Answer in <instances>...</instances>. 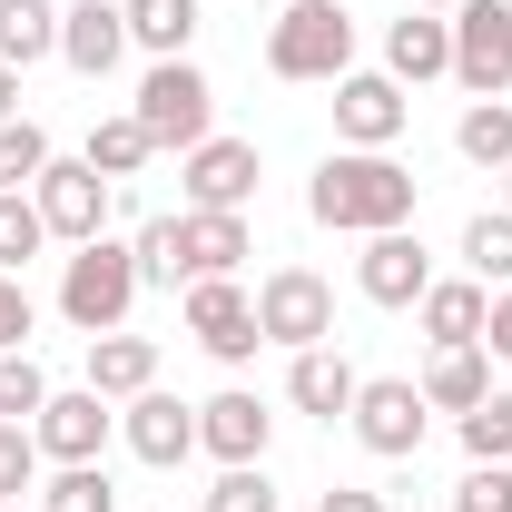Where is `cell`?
Wrapping results in <instances>:
<instances>
[{
    "label": "cell",
    "mask_w": 512,
    "mask_h": 512,
    "mask_svg": "<svg viewBox=\"0 0 512 512\" xmlns=\"http://www.w3.org/2000/svg\"><path fill=\"white\" fill-rule=\"evenodd\" d=\"M306 207H316V227H335V237H384V227L414 217V168H394L384 148H345V158L316 168Z\"/></svg>",
    "instance_id": "obj_1"
},
{
    "label": "cell",
    "mask_w": 512,
    "mask_h": 512,
    "mask_svg": "<svg viewBox=\"0 0 512 512\" xmlns=\"http://www.w3.org/2000/svg\"><path fill=\"white\" fill-rule=\"evenodd\" d=\"M266 69L276 79H345L355 69V20L345 0H286L266 30Z\"/></svg>",
    "instance_id": "obj_2"
},
{
    "label": "cell",
    "mask_w": 512,
    "mask_h": 512,
    "mask_svg": "<svg viewBox=\"0 0 512 512\" xmlns=\"http://www.w3.org/2000/svg\"><path fill=\"white\" fill-rule=\"evenodd\" d=\"M138 247H109V237H89V247L69 256V276H60V316L79 325V335H119L128 306H138Z\"/></svg>",
    "instance_id": "obj_3"
},
{
    "label": "cell",
    "mask_w": 512,
    "mask_h": 512,
    "mask_svg": "<svg viewBox=\"0 0 512 512\" xmlns=\"http://www.w3.org/2000/svg\"><path fill=\"white\" fill-rule=\"evenodd\" d=\"M128 119L148 128V148H197L207 119H217V89H207L188 60H158L148 79H138V109H128Z\"/></svg>",
    "instance_id": "obj_4"
},
{
    "label": "cell",
    "mask_w": 512,
    "mask_h": 512,
    "mask_svg": "<svg viewBox=\"0 0 512 512\" xmlns=\"http://www.w3.org/2000/svg\"><path fill=\"white\" fill-rule=\"evenodd\" d=\"M256 325H266V345H335V286H325L316 266H276L266 286H256Z\"/></svg>",
    "instance_id": "obj_5"
},
{
    "label": "cell",
    "mask_w": 512,
    "mask_h": 512,
    "mask_svg": "<svg viewBox=\"0 0 512 512\" xmlns=\"http://www.w3.org/2000/svg\"><path fill=\"white\" fill-rule=\"evenodd\" d=\"M453 79L473 99H503L512 89V0H463L453 10Z\"/></svg>",
    "instance_id": "obj_6"
},
{
    "label": "cell",
    "mask_w": 512,
    "mask_h": 512,
    "mask_svg": "<svg viewBox=\"0 0 512 512\" xmlns=\"http://www.w3.org/2000/svg\"><path fill=\"white\" fill-rule=\"evenodd\" d=\"M424 384H404V375H375V384H355V444L384 453V463H414L424 453Z\"/></svg>",
    "instance_id": "obj_7"
},
{
    "label": "cell",
    "mask_w": 512,
    "mask_h": 512,
    "mask_svg": "<svg viewBox=\"0 0 512 512\" xmlns=\"http://www.w3.org/2000/svg\"><path fill=\"white\" fill-rule=\"evenodd\" d=\"M188 335L217 355V365H247L256 345H266V325H256V296L237 276H197L188 286Z\"/></svg>",
    "instance_id": "obj_8"
},
{
    "label": "cell",
    "mask_w": 512,
    "mask_h": 512,
    "mask_svg": "<svg viewBox=\"0 0 512 512\" xmlns=\"http://www.w3.org/2000/svg\"><path fill=\"white\" fill-rule=\"evenodd\" d=\"M30 207H40V227H50V237L89 247V237H99V217H109V178H99L89 158H50V168H40V188H30Z\"/></svg>",
    "instance_id": "obj_9"
},
{
    "label": "cell",
    "mask_w": 512,
    "mask_h": 512,
    "mask_svg": "<svg viewBox=\"0 0 512 512\" xmlns=\"http://www.w3.org/2000/svg\"><path fill=\"white\" fill-rule=\"evenodd\" d=\"M404 119H414V99H404L384 69H345V79H335V138H345V148H394Z\"/></svg>",
    "instance_id": "obj_10"
},
{
    "label": "cell",
    "mask_w": 512,
    "mask_h": 512,
    "mask_svg": "<svg viewBox=\"0 0 512 512\" xmlns=\"http://www.w3.org/2000/svg\"><path fill=\"white\" fill-rule=\"evenodd\" d=\"M109 394H50L40 414H30V444H40V463H99V444H109Z\"/></svg>",
    "instance_id": "obj_11"
},
{
    "label": "cell",
    "mask_w": 512,
    "mask_h": 512,
    "mask_svg": "<svg viewBox=\"0 0 512 512\" xmlns=\"http://www.w3.org/2000/svg\"><path fill=\"white\" fill-rule=\"evenodd\" d=\"M188 207H217V217H247V197H256V148L247 138H197L188 148Z\"/></svg>",
    "instance_id": "obj_12"
},
{
    "label": "cell",
    "mask_w": 512,
    "mask_h": 512,
    "mask_svg": "<svg viewBox=\"0 0 512 512\" xmlns=\"http://www.w3.org/2000/svg\"><path fill=\"white\" fill-rule=\"evenodd\" d=\"M128 453H138V463H158V473H178V463L197 453V404L158 394V384H148V394H128Z\"/></svg>",
    "instance_id": "obj_13"
},
{
    "label": "cell",
    "mask_w": 512,
    "mask_h": 512,
    "mask_svg": "<svg viewBox=\"0 0 512 512\" xmlns=\"http://www.w3.org/2000/svg\"><path fill=\"white\" fill-rule=\"evenodd\" d=\"M355 286H365L375 306H424L434 266H424V247H414L404 227H384V237H365V256H355Z\"/></svg>",
    "instance_id": "obj_14"
},
{
    "label": "cell",
    "mask_w": 512,
    "mask_h": 512,
    "mask_svg": "<svg viewBox=\"0 0 512 512\" xmlns=\"http://www.w3.org/2000/svg\"><path fill=\"white\" fill-rule=\"evenodd\" d=\"M128 50V10L119 0H79V10H60V60L79 69V79H109Z\"/></svg>",
    "instance_id": "obj_15"
},
{
    "label": "cell",
    "mask_w": 512,
    "mask_h": 512,
    "mask_svg": "<svg viewBox=\"0 0 512 512\" xmlns=\"http://www.w3.org/2000/svg\"><path fill=\"white\" fill-rule=\"evenodd\" d=\"M453 69V20H434V10H404L394 30H384V79L404 89V79H444Z\"/></svg>",
    "instance_id": "obj_16"
},
{
    "label": "cell",
    "mask_w": 512,
    "mask_h": 512,
    "mask_svg": "<svg viewBox=\"0 0 512 512\" xmlns=\"http://www.w3.org/2000/svg\"><path fill=\"white\" fill-rule=\"evenodd\" d=\"M266 404L256 394H217V404H197V444L217 453V463H266Z\"/></svg>",
    "instance_id": "obj_17"
},
{
    "label": "cell",
    "mask_w": 512,
    "mask_h": 512,
    "mask_svg": "<svg viewBox=\"0 0 512 512\" xmlns=\"http://www.w3.org/2000/svg\"><path fill=\"white\" fill-rule=\"evenodd\" d=\"M355 384H365V375H355L335 345H306V355L286 365V394H296V414H325V424H335V414H355Z\"/></svg>",
    "instance_id": "obj_18"
},
{
    "label": "cell",
    "mask_w": 512,
    "mask_h": 512,
    "mask_svg": "<svg viewBox=\"0 0 512 512\" xmlns=\"http://www.w3.org/2000/svg\"><path fill=\"white\" fill-rule=\"evenodd\" d=\"M483 316H493L483 276H444V286H424V335H434V345H483Z\"/></svg>",
    "instance_id": "obj_19"
},
{
    "label": "cell",
    "mask_w": 512,
    "mask_h": 512,
    "mask_svg": "<svg viewBox=\"0 0 512 512\" xmlns=\"http://www.w3.org/2000/svg\"><path fill=\"white\" fill-rule=\"evenodd\" d=\"M148 384H158L148 335H89V394H148Z\"/></svg>",
    "instance_id": "obj_20"
},
{
    "label": "cell",
    "mask_w": 512,
    "mask_h": 512,
    "mask_svg": "<svg viewBox=\"0 0 512 512\" xmlns=\"http://www.w3.org/2000/svg\"><path fill=\"white\" fill-rule=\"evenodd\" d=\"M493 394V365H483V345H434V365H424V404H444V414H473Z\"/></svg>",
    "instance_id": "obj_21"
},
{
    "label": "cell",
    "mask_w": 512,
    "mask_h": 512,
    "mask_svg": "<svg viewBox=\"0 0 512 512\" xmlns=\"http://www.w3.org/2000/svg\"><path fill=\"white\" fill-rule=\"evenodd\" d=\"M128 10V40L138 50H158V60H188V40H197V0H119Z\"/></svg>",
    "instance_id": "obj_22"
},
{
    "label": "cell",
    "mask_w": 512,
    "mask_h": 512,
    "mask_svg": "<svg viewBox=\"0 0 512 512\" xmlns=\"http://www.w3.org/2000/svg\"><path fill=\"white\" fill-rule=\"evenodd\" d=\"M50 50H60V10L50 0H0V60L30 69V60H50Z\"/></svg>",
    "instance_id": "obj_23"
},
{
    "label": "cell",
    "mask_w": 512,
    "mask_h": 512,
    "mask_svg": "<svg viewBox=\"0 0 512 512\" xmlns=\"http://www.w3.org/2000/svg\"><path fill=\"white\" fill-rule=\"evenodd\" d=\"M247 217H217V207H188V266L197 276H237V256H247Z\"/></svg>",
    "instance_id": "obj_24"
},
{
    "label": "cell",
    "mask_w": 512,
    "mask_h": 512,
    "mask_svg": "<svg viewBox=\"0 0 512 512\" xmlns=\"http://www.w3.org/2000/svg\"><path fill=\"white\" fill-rule=\"evenodd\" d=\"M138 276H148V286H197V266H188V217H148V227H138Z\"/></svg>",
    "instance_id": "obj_25"
},
{
    "label": "cell",
    "mask_w": 512,
    "mask_h": 512,
    "mask_svg": "<svg viewBox=\"0 0 512 512\" xmlns=\"http://www.w3.org/2000/svg\"><path fill=\"white\" fill-rule=\"evenodd\" d=\"M453 148H463L473 168H512V99H473L463 128H453Z\"/></svg>",
    "instance_id": "obj_26"
},
{
    "label": "cell",
    "mask_w": 512,
    "mask_h": 512,
    "mask_svg": "<svg viewBox=\"0 0 512 512\" xmlns=\"http://www.w3.org/2000/svg\"><path fill=\"white\" fill-rule=\"evenodd\" d=\"M148 158H158V148H148L138 119H99V128H89V168H99V178H138Z\"/></svg>",
    "instance_id": "obj_27"
},
{
    "label": "cell",
    "mask_w": 512,
    "mask_h": 512,
    "mask_svg": "<svg viewBox=\"0 0 512 512\" xmlns=\"http://www.w3.org/2000/svg\"><path fill=\"white\" fill-rule=\"evenodd\" d=\"M463 266H473L483 286H512V207H503V217L483 207V217L463 227Z\"/></svg>",
    "instance_id": "obj_28"
},
{
    "label": "cell",
    "mask_w": 512,
    "mask_h": 512,
    "mask_svg": "<svg viewBox=\"0 0 512 512\" xmlns=\"http://www.w3.org/2000/svg\"><path fill=\"white\" fill-rule=\"evenodd\" d=\"M40 168H50V138H40L30 119H10V128H0V197L40 188Z\"/></svg>",
    "instance_id": "obj_29"
},
{
    "label": "cell",
    "mask_w": 512,
    "mask_h": 512,
    "mask_svg": "<svg viewBox=\"0 0 512 512\" xmlns=\"http://www.w3.org/2000/svg\"><path fill=\"white\" fill-rule=\"evenodd\" d=\"M463 453H473V463H512V394H483V404L463 414Z\"/></svg>",
    "instance_id": "obj_30"
},
{
    "label": "cell",
    "mask_w": 512,
    "mask_h": 512,
    "mask_svg": "<svg viewBox=\"0 0 512 512\" xmlns=\"http://www.w3.org/2000/svg\"><path fill=\"white\" fill-rule=\"evenodd\" d=\"M40 512H119V493H109L99 463H60V483L40 493Z\"/></svg>",
    "instance_id": "obj_31"
},
{
    "label": "cell",
    "mask_w": 512,
    "mask_h": 512,
    "mask_svg": "<svg viewBox=\"0 0 512 512\" xmlns=\"http://www.w3.org/2000/svg\"><path fill=\"white\" fill-rule=\"evenodd\" d=\"M40 247H50L40 207H30V197H0V276H20V266H30Z\"/></svg>",
    "instance_id": "obj_32"
},
{
    "label": "cell",
    "mask_w": 512,
    "mask_h": 512,
    "mask_svg": "<svg viewBox=\"0 0 512 512\" xmlns=\"http://www.w3.org/2000/svg\"><path fill=\"white\" fill-rule=\"evenodd\" d=\"M40 404H50V375L30 365V345H20V355H0V424H30Z\"/></svg>",
    "instance_id": "obj_33"
},
{
    "label": "cell",
    "mask_w": 512,
    "mask_h": 512,
    "mask_svg": "<svg viewBox=\"0 0 512 512\" xmlns=\"http://www.w3.org/2000/svg\"><path fill=\"white\" fill-rule=\"evenodd\" d=\"M207 512H276L266 463H227V473H217V493H207Z\"/></svg>",
    "instance_id": "obj_34"
},
{
    "label": "cell",
    "mask_w": 512,
    "mask_h": 512,
    "mask_svg": "<svg viewBox=\"0 0 512 512\" xmlns=\"http://www.w3.org/2000/svg\"><path fill=\"white\" fill-rule=\"evenodd\" d=\"M40 483V444H30V424H0V503H20Z\"/></svg>",
    "instance_id": "obj_35"
},
{
    "label": "cell",
    "mask_w": 512,
    "mask_h": 512,
    "mask_svg": "<svg viewBox=\"0 0 512 512\" xmlns=\"http://www.w3.org/2000/svg\"><path fill=\"white\" fill-rule=\"evenodd\" d=\"M453 512H512V463H473L463 493H453Z\"/></svg>",
    "instance_id": "obj_36"
},
{
    "label": "cell",
    "mask_w": 512,
    "mask_h": 512,
    "mask_svg": "<svg viewBox=\"0 0 512 512\" xmlns=\"http://www.w3.org/2000/svg\"><path fill=\"white\" fill-rule=\"evenodd\" d=\"M30 286H20V276H0V355H20V335H30Z\"/></svg>",
    "instance_id": "obj_37"
},
{
    "label": "cell",
    "mask_w": 512,
    "mask_h": 512,
    "mask_svg": "<svg viewBox=\"0 0 512 512\" xmlns=\"http://www.w3.org/2000/svg\"><path fill=\"white\" fill-rule=\"evenodd\" d=\"M483 345H493V355H503V365H512V286H503V296H493V316H483Z\"/></svg>",
    "instance_id": "obj_38"
},
{
    "label": "cell",
    "mask_w": 512,
    "mask_h": 512,
    "mask_svg": "<svg viewBox=\"0 0 512 512\" xmlns=\"http://www.w3.org/2000/svg\"><path fill=\"white\" fill-rule=\"evenodd\" d=\"M316 512H384V493H355V483H335V493H325Z\"/></svg>",
    "instance_id": "obj_39"
},
{
    "label": "cell",
    "mask_w": 512,
    "mask_h": 512,
    "mask_svg": "<svg viewBox=\"0 0 512 512\" xmlns=\"http://www.w3.org/2000/svg\"><path fill=\"white\" fill-rule=\"evenodd\" d=\"M10 109H20V69L0 60V128H10Z\"/></svg>",
    "instance_id": "obj_40"
},
{
    "label": "cell",
    "mask_w": 512,
    "mask_h": 512,
    "mask_svg": "<svg viewBox=\"0 0 512 512\" xmlns=\"http://www.w3.org/2000/svg\"><path fill=\"white\" fill-rule=\"evenodd\" d=\"M414 10H463V0H414Z\"/></svg>",
    "instance_id": "obj_41"
},
{
    "label": "cell",
    "mask_w": 512,
    "mask_h": 512,
    "mask_svg": "<svg viewBox=\"0 0 512 512\" xmlns=\"http://www.w3.org/2000/svg\"><path fill=\"white\" fill-rule=\"evenodd\" d=\"M503 207H512V168H503Z\"/></svg>",
    "instance_id": "obj_42"
},
{
    "label": "cell",
    "mask_w": 512,
    "mask_h": 512,
    "mask_svg": "<svg viewBox=\"0 0 512 512\" xmlns=\"http://www.w3.org/2000/svg\"><path fill=\"white\" fill-rule=\"evenodd\" d=\"M0 512H20V503H0Z\"/></svg>",
    "instance_id": "obj_43"
}]
</instances>
